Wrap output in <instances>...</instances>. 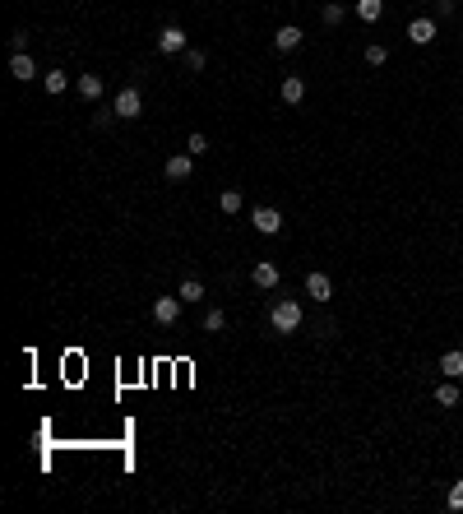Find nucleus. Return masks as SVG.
I'll use <instances>...</instances> for the list:
<instances>
[{
  "mask_svg": "<svg viewBox=\"0 0 463 514\" xmlns=\"http://www.w3.org/2000/svg\"><path fill=\"white\" fill-rule=\"evenodd\" d=\"M269 324H274L278 334H292V329H301V306H297V302H274Z\"/></svg>",
  "mask_w": 463,
  "mask_h": 514,
  "instance_id": "obj_1",
  "label": "nucleus"
},
{
  "mask_svg": "<svg viewBox=\"0 0 463 514\" xmlns=\"http://www.w3.org/2000/svg\"><path fill=\"white\" fill-rule=\"evenodd\" d=\"M158 51H163V56H181V51H190V46H186V28L167 23L163 33H158Z\"/></svg>",
  "mask_w": 463,
  "mask_h": 514,
  "instance_id": "obj_2",
  "label": "nucleus"
},
{
  "mask_svg": "<svg viewBox=\"0 0 463 514\" xmlns=\"http://www.w3.org/2000/svg\"><path fill=\"white\" fill-rule=\"evenodd\" d=\"M250 223H255V232H260V236H278V232H283V213L265 204V209L250 213Z\"/></svg>",
  "mask_w": 463,
  "mask_h": 514,
  "instance_id": "obj_3",
  "label": "nucleus"
},
{
  "mask_svg": "<svg viewBox=\"0 0 463 514\" xmlns=\"http://www.w3.org/2000/svg\"><path fill=\"white\" fill-rule=\"evenodd\" d=\"M111 107H116V116H121V121H134V116L144 112V98H139V89H121Z\"/></svg>",
  "mask_w": 463,
  "mask_h": 514,
  "instance_id": "obj_4",
  "label": "nucleus"
},
{
  "mask_svg": "<svg viewBox=\"0 0 463 514\" xmlns=\"http://www.w3.org/2000/svg\"><path fill=\"white\" fill-rule=\"evenodd\" d=\"M408 42L412 46H431L436 42V19H412L408 23Z\"/></svg>",
  "mask_w": 463,
  "mask_h": 514,
  "instance_id": "obj_5",
  "label": "nucleus"
},
{
  "mask_svg": "<svg viewBox=\"0 0 463 514\" xmlns=\"http://www.w3.org/2000/svg\"><path fill=\"white\" fill-rule=\"evenodd\" d=\"M181 306H186L181 297H158V302H153V320H158V324H177Z\"/></svg>",
  "mask_w": 463,
  "mask_h": 514,
  "instance_id": "obj_6",
  "label": "nucleus"
},
{
  "mask_svg": "<svg viewBox=\"0 0 463 514\" xmlns=\"http://www.w3.org/2000/svg\"><path fill=\"white\" fill-rule=\"evenodd\" d=\"M167 176H172V181H186L190 176V172H195V158H190V153H172V158H167Z\"/></svg>",
  "mask_w": 463,
  "mask_h": 514,
  "instance_id": "obj_7",
  "label": "nucleus"
},
{
  "mask_svg": "<svg viewBox=\"0 0 463 514\" xmlns=\"http://www.w3.org/2000/svg\"><path fill=\"white\" fill-rule=\"evenodd\" d=\"M250 283H255V288H278V264H269V259H260V264H255L250 269Z\"/></svg>",
  "mask_w": 463,
  "mask_h": 514,
  "instance_id": "obj_8",
  "label": "nucleus"
},
{
  "mask_svg": "<svg viewBox=\"0 0 463 514\" xmlns=\"http://www.w3.org/2000/svg\"><path fill=\"white\" fill-rule=\"evenodd\" d=\"M306 292L315 297V302H329V297H334V283L324 278L320 269H315V274H306Z\"/></svg>",
  "mask_w": 463,
  "mask_h": 514,
  "instance_id": "obj_9",
  "label": "nucleus"
},
{
  "mask_svg": "<svg viewBox=\"0 0 463 514\" xmlns=\"http://www.w3.org/2000/svg\"><path fill=\"white\" fill-rule=\"evenodd\" d=\"M274 46H278V51H297V46H301V28H297V23H283V28L274 33Z\"/></svg>",
  "mask_w": 463,
  "mask_h": 514,
  "instance_id": "obj_10",
  "label": "nucleus"
},
{
  "mask_svg": "<svg viewBox=\"0 0 463 514\" xmlns=\"http://www.w3.org/2000/svg\"><path fill=\"white\" fill-rule=\"evenodd\" d=\"M10 75H14V79H23V84H28V79L37 75L33 56H28V51H14V56H10Z\"/></svg>",
  "mask_w": 463,
  "mask_h": 514,
  "instance_id": "obj_11",
  "label": "nucleus"
},
{
  "mask_svg": "<svg viewBox=\"0 0 463 514\" xmlns=\"http://www.w3.org/2000/svg\"><path fill=\"white\" fill-rule=\"evenodd\" d=\"M278 98H283L287 107H297V102L306 98V84H301L297 75H287V79H283V89H278Z\"/></svg>",
  "mask_w": 463,
  "mask_h": 514,
  "instance_id": "obj_12",
  "label": "nucleus"
},
{
  "mask_svg": "<svg viewBox=\"0 0 463 514\" xmlns=\"http://www.w3.org/2000/svg\"><path fill=\"white\" fill-rule=\"evenodd\" d=\"M440 371L450 375V380H463V347H454V352H445L440 357Z\"/></svg>",
  "mask_w": 463,
  "mask_h": 514,
  "instance_id": "obj_13",
  "label": "nucleus"
},
{
  "mask_svg": "<svg viewBox=\"0 0 463 514\" xmlns=\"http://www.w3.org/2000/svg\"><path fill=\"white\" fill-rule=\"evenodd\" d=\"M380 14H385V0H357V19L362 23H375Z\"/></svg>",
  "mask_w": 463,
  "mask_h": 514,
  "instance_id": "obj_14",
  "label": "nucleus"
},
{
  "mask_svg": "<svg viewBox=\"0 0 463 514\" xmlns=\"http://www.w3.org/2000/svg\"><path fill=\"white\" fill-rule=\"evenodd\" d=\"M79 98L98 102V98H102V79H98V75H79Z\"/></svg>",
  "mask_w": 463,
  "mask_h": 514,
  "instance_id": "obj_15",
  "label": "nucleus"
},
{
  "mask_svg": "<svg viewBox=\"0 0 463 514\" xmlns=\"http://www.w3.org/2000/svg\"><path fill=\"white\" fill-rule=\"evenodd\" d=\"M177 297H181V302H204V283H199V278H186V283H181V292H177Z\"/></svg>",
  "mask_w": 463,
  "mask_h": 514,
  "instance_id": "obj_16",
  "label": "nucleus"
},
{
  "mask_svg": "<svg viewBox=\"0 0 463 514\" xmlns=\"http://www.w3.org/2000/svg\"><path fill=\"white\" fill-rule=\"evenodd\" d=\"M436 403H440V408H454V403H459V385H436Z\"/></svg>",
  "mask_w": 463,
  "mask_h": 514,
  "instance_id": "obj_17",
  "label": "nucleus"
},
{
  "mask_svg": "<svg viewBox=\"0 0 463 514\" xmlns=\"http://www.w3.org/2000/svg\"><path fill=\"white\" fill-rule=\"evenodd\" d=\"M218 209H222V213H227V218H231V213H241V191H222V200H218Z\"/></svg>",
  "mask_w": 463,
  "mask_h": 514,
  "instance_id": "obj_18",
  "label": "nucleus"
},
{
  "mask_svg": "<svg viewBox=\"0 0 463 514\" xmlns=\"http://www.w3.org/2000/svg\"><path fill=\"white\" fill-rule=\"evenodd\" d=\"M42 89H46V93H65V70H51V75H42Z\"/></svg>",
  "mask_w": 463,
  "mask_h": 514,
  "instance_id": "obj_19",
  "label": "nucleus"
},
{
  "mask_svg": "<svg viewBox=\"0 0 463 514\" xmlns=\"http://www.w3.org/2000/svg\"><path fill=\"white\" fill-rule=\"evenodd\" d=\"M186 153H190V158H199V153H209V139H204V134L195 130V134H190V139H186Z\"/></svg>",
  "mask_w": 463,
  "mask_h": 514,
  "instance_id": "obj_20",
  "label": "nucleus"
},
{
  "mask_svg": "<svg viewBox=\"0 0 463 514\" xmlns=\"http://www.w3.org/2000/svg\"><path fill=\"white\" fill-rule=\"evenodd\" d=\"M222 324H227V315H222V311H209V315H204V334H218Z\"/></svg>",
  "mask_w": 463,
  "mask_h": 514,
  "instance_id": "obj_21",
  "label": "nucleus"
},
{
  "mask_svg": "<svg viewBox=\"0 0 463 514\" xmlns=\"http://www.w3.org/2000/svg\"><path fill=\"white\" fill-rule=\"evenodd\" d=\"M111 121H116V107H98V112H93V125H98V130H107Z\"/></svg>",
  "mask_w": 463,
  "mask_h": 514,
  "instance_id": "obj_22",
  "label": "nucleus"
},
{
  "mask_svg": "<svg viewBox=\"0 0 463 514\" xmlns=\"http://www.w3.org/2000/svg\"><path fill=\"white\" fill-rule=\"evenodd\" d=\"M385 56H389V51H385L380 42H371V46H366V65H385Z\"/></svg>",
  "mask_w": 463,
  "mask_h": 514,
  "instance_id": "obj_23",
  "label": "nucleus"
},
{
  "mask_svg": "<svg viewBox=\"0 0 463 514\" xmlns=\"http://www.w3.org/2000/svg\"><path fill=\"white\" fill-rule=\"evenodd\" d=\"M320 19L329 23V28H338V23H343V5H324V10H320Z\"/></svg>",
  "mask_w": 463,
  "mask_h": 514,
  "instance_id": "obj_24",
  "label": "nucleus"
},
{
  "mask_svg": "<svg viewBox=\"0 0 463 514\" xmlns=\"http://www.w3.org/2000/svg\"><path fill=\"white\" fill-rule=\"evenodd\" d=\"M186 65L190 70H204V65H209V56H204V51H186Z\"/></svg>",
  "mask_w": 463,
  "mask_h": 514,
  "instance_id": "obj_25",
  "label": "nucleus"
},
{
  "mask_svg": "<svg viewBox=\"0 0 463 514\" xmlns=\"http://www.w3.org/2000/svg\"><path fill=\"white\" fill-rule=\"evenodd\" d=\"M450 510H463V482H454V487H450Z\"/></svg>",
  "mask_w": 463,
  "mask_h": 514,
  "instance_id": "obj_26",
  "label": "nucleus"
}]
</instances>
